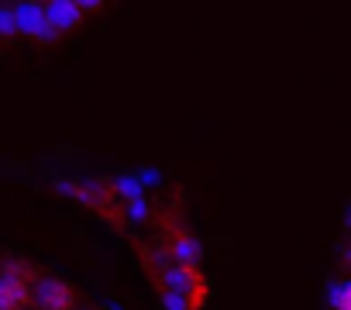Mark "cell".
I'll return each instance as SVG.
<instances>
[{"label":"cell","mask_w":351,"mask_h":310,"mask_svg":"<svg viewBox=\"0 0 351 310\" xmlns=\"http://www.w3.org/2000/svg\"><path fill=\"white\" fill-rule=\"evenodd\" d=\"M38 303L45 310H73L76 307V289L69 283H62V279H42Z\"/></svg>","instance_id":"1"},{"label":"cell","mask_w":351,"mask_h":310,"mask_svg":"<svg viewBox=\"0 0 351 310\" xmlns=\"http://www.w3.org/2000/svg\"><path fill=\"white\" fill-rule=\"evenodd\" d=\"M32 303V286L18 272L0 276V310H21Z\"/></svg>","instance_id":"2"},{"label":"cell","mask_w":351,"mask_h":310,"mask_svg":"<svg viewBox=\"0 0 351 310\" xmlns=\"http://www.w3.org/2000/svg\"><path fill=\"white\" fill-rule=\"evenodd\" d=\"M330 303H334V310H351V283H341L330 293Z\"/></svg>","instance_id":"3"},{"label":"cell","mask_w":351,"mask_h":310,"mask_svg":"<svg viewBox=\"0 0 351 310\" xmlns=\"http://www.w3.org/2000/svg\"><path fill=\"white\" fill-rule=\"evenodd\" d=\"M11 25H14L11 14H0V32H11Z\"/></svg>","instance_id":"4"}]
</instances>
